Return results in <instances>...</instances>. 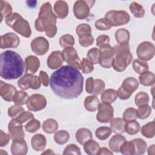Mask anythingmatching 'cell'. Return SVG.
Masks as SVG:
<instances>
[{
  "label": "cell",
  "instance_id": "obj_1",
  "mask_svg": "<svg viewBox=\"0 0 155 155\" xmlns=\"http://www.w3.org/2000/svg\"><path fill=\"white\" fill-rule=\"evenodd\" d=\"M49 84L59 97L73 99L83 91L84 78L79 70L68 65H64L51 74Z\"/></svg>",
  "mask_w": 155,
  "mask_h": 155
},
{
  "label": "cell",
  "instance_id": "obj_2",
  "mask_svg": "<svg viewBox=\"0 0 155 155\" xmlns=\"http://www.w3.org/2000/svg\"><path fill=\"white\" fill-rule=\"evenodd\" d=\"M25 68L21 56L12 50H6L0 55V75L4 79L12 80L20 78Z\"/></svg>",
  "mask_w": 155,
  "mask_h": 155
},
{
  "label": "cell",
  "instance_id": "obj_3",
  "mask_svg": "<svg viewBox=\"0 0 155 155\" xmlns=\"http://www.w3.org/2000/svg\"><path fill=\"white\" fill-rule=\"evenodd\" d=\"M56 15L53 13L52 7L49 2L42 5L38 14V18L35 22V27L36 31L45 32L48 38H53L58 30L56 27Z\"/></svg>",
  "mask_w": 155,
  "mask_h": 155
},
{
  "label": "cell",
  "instance_id": "obj_4",
  "mask_svg": "<svg viewBox=\"0 0 155 155\" xmlns=\"http://www.w3.org/2000/svg\"><path fill=\"white\" fill-rule=\"evenodd\" d=\"M114 58L112 67L118 71H124L130 64L133 59V54L130 51L129 44L117 45L113 47Z\"/></svg>",
  "mask_w": 155,
  "mask_h": 155
},
{
  "label": "cell",
  "instance_id": "obj_5",
  "mask_svg": "<svg viewBox=\"0 0 155 155\" xmlns=\"http://www.w3.org/2000/svg\"><path fill=\"white\" fill-rule=\"evenodd\" d=\"M5 21L8 27L21 36L25 38H29L31 36V30L28 22L19 13H13Z\"/></svg>",
  "mask_w": 155,
  "mask_h": 155
},
{
  "label": "cell",
  "instance_id": "obj_6",
  "mask_svg": "<svg viewBox=\"0 0 155 155\" xmlns=\"http://www.w3.org/2000/svg\"><path fill=\"white\" fill-rule=\"evenodd\" d=\"M105 18L108 19L114 27L126 24L130 20L129 14L124 10H110L105 13Z\"/></svg>",
  "mask_w": 155,
  "mask_h": 155
},
{
  "label": "cell",
  "instance_id": "obj_7",
  "mask_svg": "<svg viewBox=\"0 0 155 155\" xmlns=\"http://www.w3.org/2000/svg\"><path fill=\"white\" fill-rule=\"evenodd\" d=\"M94 2V1H76L73 5L74 16L78 19L87 18L90 14V8L93 7Z\"/></svg>",
  "mask_w": 155,
  "mask_h": 155
},
{
  "label": "cell",
  "instance_id": "obj_8",
  "mask_svg": "<svg viewBox=\"0 0 155 155\" xmlns=\"http://www.w3.org/2000/svg\"><path fill=\"white\" fill-rule=\"evenodd\" d=\"M41 84L39 76L30 73H26L18 81V86L22 90H37L41 87Z\"/></svg>",
  "mask_w": 155,
  "mask_h": 155
},
{
  "label": "cell",
  "instance_id": "obj_9",
  "mask_svg": "<svg viewBox=\"0 0 155 155\" xmlns=\"http://www.w3.org/2000/svg\"><path fill=\"white\" fill-rule=\"evenodd\" d=\"M136 53L139 59L145 62L150 61L154 56L155 47L149 41L142 42L137 46Z\"/></svg>",
  "mask_w": 155,
  "mask_h": 155
},
{
  "label": "cell",
  "instance_id": "obj_10",
  "mask_svg": "<svg viewBox=\"0 0 155 155\" xmlns=\"http://www.w3.org/2000/svg\"><path fill=\"white\" fill-rule=\"evenodd\" d=\"M64 61H65L68 65L81 70V61L78 54L76 49L73 47H68L64 48L62 51Z\"/></svg>",
  "mask_w": 155,
  "mask_h": 155
},
{
  "label": "cell",
  "instance_id": "obj_11",
  "mask_svg": "<svg viewBox=\"0 0 155 155\" xmlns=\"http://www.w3.org/2000/svg\"><path fill=\"white\" fill-rule=\"evenodd\" d=\"M99 64L104 68H110L112 66L114 58L113 47L109 44L104 45L99 48Z\"/></svg>",
  "mask_w": 155,
  "mask_h": 155
},
{
  "label": "cell",
  "instance_id": "obj_12",
  "mask_svg": "<svg viewBox=\"0 0 155 155\" xmlns=\"http://www.w3.org/2000/svg\"><path fill=\"white\" fill-rule=\"evenodd\" d=\"M27 107L30 111H38L43 110L47 105V100L44 96L35 93L28 97L26 103Z\"/></svg>",
  "mask_w": 155,
  "mask_h": 155
},
{
  "label": "cell",
  "instance_id": "obj_13",
  "mask_svg": "<svg viewBox=\"0 0 155 155\" xmlns=\"http://www.w3.org/2000/svg\"><path fill=\"white\" fill-rule=\"evenodd\" d=\"M96 114V119L101 123H108L113 117L114 110L113 107L107 103L100 104Z\"/></svg>",
  "mask_w": 155,
  "mask_h": 155
},
{
  "label": "cell",
  "instance_id": "obj_14",
  "mask_svg": "<svg viewBox=\"0 0 155 155\" xmlns=\"http://www.w3.org/2000/svg\"><path fill=\"white\" fill-rule=\"evenodd\" d=\"M49 42L42 36L35 38L31 42V48L33 52L39 56L45 54L49 50Z\"/></svg>",
  "mask_w": 155,
  "mask_h": 155
},
{
  "label": "cell",
  "instance_id": "obj_15",
  "mask_svg": "<svg viewBox=\"0 0 155 155\" xmlns=\"http://www.w3.org/2000/svg\"><path fill=\"white\" fill-rule=\"evenodd\" d=\"M8 134L12 140L24 139L25 137L22 124L17 122L15 118L12 119L8 123Z\"/></svg>",
  "mask_w": 155,
  "mask_h": 155
},
{
  "label": "cell",
  "instance_id": "obj_16",
  "mask_svg": "<svg viewBox=\"0 0 155 155\" xmlns=\"http://www.w3.org/2000/svg\"><path fill=\"white\" fill-rule=\"evenodd\" d=\"M20 44L18 36L13 32L7 33L1 36V48H16Z\"/></svg>",
  "mask_w": 155,
  "mask_h": 155
},
{
  "label": "cell",
  "instance_id": "obj_17",
  "mask_svg": "<svg viewBox=\"0 0 155 155\" xmlns=\"http://www.w3.org/2000/svg\"><path fill=\"white\" fill-rule=\"evenodd\" d=\"M16 91V88L13 85L0 81V94L4 100L8 102L12 101Z\"/></svg>",
  "mask_w": 155,
  "mask_h": 155
},
{
  "label": "cell",
  "instance_id": "obj_18",
  "mask_svg": "<svg viewBox=\"0 0 155 155\" xmlns=\"http://www.w3.org/2000/svg\"><path fill=\"white\" fill-rule=\"evenodd\" d=\"M64 59L61 51H54L48 56L47 60V64L50 69H56L61 67Z\"/></svg>",
  "mask_w": 155,
  "mask_h": 155
},
{
  "label": "cell",
  "instance_id": "obj_19",
  "mask_svg": "<svg viewBox=\"0 0 155 155\" xmlns=\"http://www.w3.org/2000/svg\"><path fill=\"white\" fill-rule=\"evenodd\" d=\"M10 150L13 155H25L28 152V147L24 139L13 140Z\"/></svg>",
  "mask_w": 155,
  "mask_h": 155
},
{
  "label": "cell",
  "instance_id": "obj_20",
  "mask_svg": "<svg viewBox=\"0 0 155 155\" xmlns=\"http://www.w3.org/2000/svg\"><path fill=\"white\" fill-rule=\"evenodd\" d=\"M25 73L30 74L35 73L40 67L39 59L35 56H28L25 59Z\"/></svg>",
  "mask_w": 155,
  "mask_h": 155
},
{
  "label": "cell",
  "instance_id": "obj_21",
  "mask_svg": "<svg viewBox=\"0 0 155 155\" xmlns=\"http://www.w3.org/2000/svg\"><path fill=\"white\" fill-rule=\"evenodd\" d=\"M53 9L56 17L59 19L66 18L68 14V5L64 1L59 0L56 1Z\"/></svg>",
  "mask_w": 155,
  "mask_h": 155
},
{
  "label": "cell",
  "instance_id": "obj_22",
  "mask_svg": "<svg viewBox=\"0 0 155 155\" xmlns=\"http://www.w3.org/2000/svg\"><path fill=\"white\" fill-rule=\"evenodd\" d=\"M31 145L34 150L36 151H43L47 145V139L43 134H36L31 137Z\"/></svg>",
  "mask_w": 155,
  "mask_h": 155
},
{
  "label": "cell",
  "instance_id": "obj_23",
  "mask_svg": "<svg viewBox=\"0 0 155 155\" xmlns=\"http://www.w3.org/2000/svg\"><path fill=\"white\" fill-rule=\"evenodd\" d=\"M138 81L133 77H128L125 79L122 82L121 88L129 94L131 95L139 87Z\"/></svg>",
  "mask_w": 155,
  "mask_h": 155
},
{
  "label": "cell",
  "instance_id": "obj_24",
  "mask_svg": "<svg viewBox=\"0 0 155 155\" xmlns=\"http://www.w3.org/2000/svg\"><path fill=\"white\" fill-rule=\"evenodd\" d=\"M126 140V138L121 134H118L113 136L108 142V145L111 151L119 153L121 145Z\"/></svg>",
  "mask_w": 155,
  "mask_h": 155
},
{
  "label": "cell",
  "instance_id": "obj_25",
  "mask_svg": "<svg viewBox=\"0 0 155 155\" xmlns=\"http://www.w3.org/2000/svg\"><path fill=\"white\" fill-rule=\"evenodd\" d=\"M100 105V101L96 95L88 96L84 100L85 108L90 112L96 111Z\"/></svg>",
  "mask_w": 155,
  "mask_h": 155
},
{
  "label": "cell",
  "instance_id": "obj_26",
  "mask_svg": "<svg viewBox=\"0 0 155 155\" xmlns=\"http://www.w3.org/2000/svg\"><path fill=\"white\" fill-rule=\"evenodd\" d=\"M75 137L78 143L84 145L87 141L93 139V134L90 130L85 128H81L76 132Z\"/></svg>",
  "mask_w": 155,
  "mask_h": 155
},
{
  "label": "cell",
  "instance_id": "obj_27",
  "mask_svg": "<svg viewBox=\"0 0 155 155\" xmlns=\"http://www.w3.org/2000/svg\"><path fill=\"white\" fill-rule=\"evenodd\" d=\"M125 121L120 117L113 118L110 120V128L116 134H122L125 132Z\"/></svg>",
  "mask_w": 155,
  "mask_h": 155
},
{
  "label": "cell",
  "instance_id": "obj_28",
  "mask_svg": "<svg viewBox=\"0 0 155 155\" xmlns=\"http://www.w3.org/2000/svg\"><path fill=\"white\" fill-rule=\"evenodd\" d=\"M115 39L119 45L128 44L130 39V32L125 28H119L115 32Z\"/></svg>",
  "mask_w": 155,
  "mask_h": 155
},
{
  "label": "cell",
  "instance_id": "obj_29",
  "mask_svg": "<svg viewBox=\"0 0 155 155\" xmlns=\"http://www.w3.org/2000/svg\"><path fill=\"white\" fill-rule=\"evenodd\" d=\"M117 98V91L114 89L108 88L104 90L101 96V99L102 102L107 104H111L114 102Z\"/></svg>",
  "mask_w": 155,
  "mask_h": 155
},
{
  "label": "cell",
  "instance_id": "obj_30",
  "mask_svg": "<svg viewBox=\"0 0 155 155\" xmlns=\"http://www.w3.org/2000/svg\"><path fill=\"white\" fill-rule=\"evenodd\" d=\"M84 149L87 154L96 155L97 154L100 147L97 142L91 139L84 144Z\"/></svg>",
  "mask_w": 155,
  "mask_h": 155
},
{
  "label": "cell",
  "instance_id": "obj_31",
  "mask_svg": "<svg viewBox=\"0 0 155 155\" xmlns=\"http://www.w3.org/2000/svg\"><path fill=\"white\" fill-rule=\"evenodd\" d=\"M58 129V124L55 119L50 118L44 121L42 124V130L48 134L56 133Z\"/></svg>",
  "mask_w": 155,
  "mask_h": 155
},
{
  "label": "cell",
  "instance_id": "obj_32",
  "mask_svg": "<svg viewBox=\"0 0 155 155\" xmlns=\"http://www.w3.org/2000/svg\"><path fill=\"white\" fill-rule=\"evenodd\" d=\"M140 83L143 86H151L155 82V75L151 71H147L141 74L139 77Z\"/></svg>",
  "mask_w": 155,
  "mask_h": 155
},
{
  "label": "cell",
  "instance_id": "obj_33",
  "mask_svg": "<svg viewBox=\"0 0 155 155\" xmlns=\"http://www.w3.org/2000/svg\"><path fill=\"white\" fill-rule=\"evenodd\" d=\"M0 9H1V22L4 18L5 20L9 18L13 14V8L11 5L7 1H0Z\"/></svg>",
  "mask_w": 155,
  "mask_h": 155
},
{
  "label": "cell",
  "instance_id": "obj_34",
  "mask_svg": "<svg viewBox=\"0 0 155 155\" xmlns=\"http://www.w3.org/2000/svg\"><path fill=\"white\" fill-rule=\"evenodd\" d=\"M132 67L134 71L140 74L148 71L149 69L148 64L145 61H143L139 59H136L133 61Z\"/></svg>",
  "mask_w": 155,
  "mask_h": 155
},
{
  "label": "cell",
  "instance_id": "obj_35",
  "mask_svg": "<svg viewBox=\"0 0 155 155\" xmlns=\"http://www.w3.org/2000/svg\"><path fill=\"white\" fill-rule=\"evenodd\" d=\"M140 126L136 120H133L125 122V132L130 135H134L139 132Z\"/></svg>",
  "mask_w": 155,
  "mask_h": 155
},
{
  "label": "cell",
  "instance_id": "obj_36",
  "mask_svg": "<svg viewBox=\"0 0 155 155\" xmlns=\"http://www.w3.org/2000/svg\"><path fill=\"white\" fill-rule=\"evenodd\" d=\"M142 134L147 138H153L155 135V122L152 121L143 125L140 130Z\"/></svg>",
  "mask_w": 155,
  "mask_h": 155
},
{
  "label": "cell",
  "instance_id": "obj_37",
  "mask_svg": "<svg viewBox=\"0 0 155 155\" xmlns=\"http://www.w3.org/2000/svg\"><path fill=\"white\" fill-rule=\"evenodd\" d=\"M129 9L131 13L136 18H141L145 15V10L143 6L136 2H131L129 5Z\"/></svg>",
  "mask_w": 155,
  "mask_h": 155
},
{
  "label": "cell",
  "instance_id": "obj_38",
  "mask_svg": "<svg viewBox=\"0 0 155 155\" xmlns=\"http://www.w3.org/2000/svg\"><path fill=\"white\" fill-rule=\"evenodd\" d=\"M70 139V134L65 130H59L56 131L54 136L55 142L59 145L66 143Z\"/></svg>",
  "mask_w": 155,
  "mask_h": 155
},
{
  "label": "cell",
  "instance_id": "obj_39",
  "mask_svg": "<svg viewBox=\"0 0 155 155\" xmlns=\"http://www.w3.org/2000/svg\"><path fill=\"white\" fill-rule=\"evenodd\" d=\"M132 142L135 147V154H142L145 153L147 144L144 140L140 138H136L132 140Z\"/></svg>",
  "mask_w": 155,
  "mask_h": 155
},
{
  "label": "cell",
  "instance_id": "obj_40",
  "mask_svg": "<svg viewBox=\"0 0 155 155\" xmlns=\"http://www.w3.org/2000/svg\"><path fill=\"white\" fill-rule=\"evenodd\" d=\"M119 152L125 155L135 154V147L132 140L124 142L120 148Z\"/></svg>",
  "mask_w": 155,
  "mask_h": 155
},
{
  "label": "cell",
  "instance_id": "obj_41",
  "mask_svg": "<svg viewBox=\"0 0 155 155\" xmlns=\"http://www.w3.org/2000/svg\"><path fill=\"white\" fill-rule=\"evenodd\" d=\"M28 99V94L24 91H17L13 97V102L16 105H22L27 103V101Z\"/></svg>",
  "mask_w": 155,
  "mask_h": 155
},
{
  "label": "cell",
  "instance_id": "obj_42",
  "mask_svg": "<svg viewBox=\"0 0 155 155\" xmlns=\"http://www.w3.org/2000/svg\"><path fill=\"white\" fill-rule=\"evenodd\" d=\"M94 26L97 30L102 31L108 30L111 29L112 27H113L112 23L105 18L97 19L94 23Z\"/></svg>",
  "mask_w": 155,
  "mask_h": 155
},
{
  "label": "cell",
  "instance_id": "obj_43",
  "mask_svg": "<svg viewBox=\"0 0 155 155\" xmlns=\"http://www.w3.org/2000/svg\"><path fill=\"white\" fill-rule=\"evenodd\" d=\"M111 132L112 131L110 128L107 127H101L96 129L95 135L97 139L104 140L109 137Z\"/></svg>",
  "mask_w": 155,
  "mask_h": 155
},
{
  "label": "cell",
  "instance_id": "obj_44",
  "mask_svg": "<svg viewBox=\"0 0 155 155\" xmlns=\"http://www.w3.org/2000/svg\"><path fill=\"white\" fill-rule=\"evenodd\" d=\"M149 101V96L147 93L144 91L139 92L136 94L134 97V102L137 107L148 104Z\"/></svg>",
  "mask_w": 155,
  "mask_h": 155
},
{
  "label": "cell",
  "instance_id": "obj_45",
  "mask_svg": "<svg viewBox=\"0 0 155 155\" xmlns=\"http://www.w3.org/2000/svg\"><path fill=\"white\" fill-rule=\"evenodd\" d=\"M137 118L140 119H145L148 118L151 113V108L148 104L143 105L138 107L137 110Z\"/></svg>",
  "mask_w": 155,
  "mask_h": 155
},
{
  "label": "cell",
  "instance_id": "obj_46",
  "mask_svg": "<svg viewBox=\"0 0 155 155\" xmlns=\"http://www.w3.org/2000/svg\"><path fill=\"white\" fill-rule=\"evenodd\" d=\"M59 44L62 47H73L74 45V37L70 34H65L59 38Z\"/></svg>",
  "mask_w": 155,
  "mask_h": 155
},
{
  "label": "cell",
  "instance_id": "obj_47",
  "mask_svg": "<svg viewBox=\"0 0 155 155\" xmlns=\"http://www.w3.org/2000/svg\"><path fill=\"white\" fill-rule=\"evenodd\" d=\"M137 118V109L134 108L129 107L127 108L123 113V119L125 122L133 120H136Z\"/></svg>",
  "mask_w": 155,
  "mask_h": 155
},
{
  "label": "cell",
  "instance_id": "obj_48",
  "mask_svg": "<svg viewBox=\"0 0 155 155\" xmlns=\"http://www.w3.org/2000/svg\"><path fill=\"white\" fill-rule=\"evenodd\" d=\"M41 127L40 122L35 119V118L28 121V122L25 125V129L27 131L30 133H34L36 132Z\"/></svg>",
  "mask_w": 155,
  "mask_h": 155
},
{
  "label": "cell",
  "instance_id": "obj_49",
  "mask_svg": "<svg viewBox=\"0 0 155 155\" xmlns=\"http://www.w3.org/2000/svg\"><path fill=\"white\" fill-rule=\"evenodd\" d=\"M88 59L93 64H99V50L98 48L94 47L88 50L87 54Z\"/></svg>",
  "mask_w": 155,
  "mask_h": 155
},
{
  "label": "cell",
  "instance_id": "obj_50",
  "mask_svg": "<svg viewBox=\"0 0 155 155\" xmlns=\"http://www.w3.org/2000/svg\"><path fill=\"white\" fill-rule=\"evenodd\" d=\"M105 84L104 81L100 79H94V88L92 94L96 96L102 94L105 90Z\"/></svg>",
  "mask_w": 155,
  "mask_h": 155
},
{
  "label": "cell",
  "instance_id": "obj_51",
  "mask_svg": "<svg viewBox=\"0 0 155 155\" xmlns=\"http://www.w3.org/2000/svg\"><path fill=\"white\" fill-rule=\"evenodd\" d=\"M94 41V39L91 34H85L79 38V43L83 47H87L91 45Z\"/></svg>",
  "mask_w": 155,
  "mask_h": 155
},
{
  "label": "cell",
  "instance_id": "obj_52",
  "mask_svg": "<svg viewBox=\"0 0 155 155\" xmlns=\"http://www.w3.org/2000/svg\"><path fill=\"white\" fill-rule=\"evenodd\" d=\"M81 68L83 73L88 74L94 70V65L87 58H83L81 63Z\"/></svg>",
  "mask_w": 155,
  "mask_h": 155
},
{
  "label": "cell",
  "instance_id": "obj_53",
  "mask_svg": "<svg viewBox=\"0 0 155 155\" xmlns=\"http://www.w3.org/2000/svg\"><path fill=\"white\" fill-rule=\"evenodd\" d=\"M24 111V109L21 105H14L8 109V115L10 117L15 118Z\"/></svg>",
  "mask_w": 155,
  "mask_h": 155
},
{
  "label": "cell",
  "instance_id": "obj_54",
  "mask_svg": "<svg viewBox=\"0 0 155 155\" xmlns=\"http://www.w3.org/2000/svg\"><path fill=\"white\" fill-rule=\"evenodd\" d=\"M76 33L79 36L91 33V28L89 24H81L77 26L76 28Z\"/></svg>",
  "mask_w": 155,
  "mask_h": 155
},
{
  "label": "cell",
  "instance_id": "obj_55",
  "mask_svg": "<svg viewBox=\"0 0 155 155\" xmlns=\"http://www.w3.org/2000/svg\"><path fill=\"white\" fill-rule=\"evenodd\" d=\"M15 119L17 120V122L21 124H23L26 122L30 121L31 119H34V116L33 113H31V112L24 111L21 114H20L18 117H15Z\"/></svg>",
  "mask_w": 155,
  "mask_h": 155
},
{
  "label": "cell",
  "instance_id": "obj_56",
  "mask_svg": "<svg viewBox=\"0 0 155 155\" xmlns=\"http://www.w3.org/2000/svg\"><path fill=\"white\" fill-rule=\"evenodd\" d=\"M63 154H76L81 155L80 148L76 144H69L64 149Z\"/></svg>",
  "mask_w": 155,
  "mask_h": 155
},
{
  "label": "cell",
  "instance_id": "obj_57",
  "mask_svg": "<svg viewBox=\"0 0 155 155\" xmlns=\"http://www.w3.org/2000/svg\"><path fill=\"white\" fill-rule=\"evenodd\" d=\"M110 43V38L108 35H102L99 36L96 39V45L101 47L104 45H108Z\"/></svg>",
  "mask_w": 155,
  "mask_h": 155
},
{
  "label": "cell",
  "instance_id": "obj_58",
  "mask_svg": "<svg viewBox=\"0 0 155 155\" xmlns=\"http://www.w3.org/2000/svg\"><path fill=\"white\" fill-rule=\"evenodd\" d=\"M10 139L9 134L4 133L2 130L0 131V147H2L8 144Z\"/></svg>",
  "mask_w": 155,
  "mask_h": 155
},
{
  "label": "cell",
  "instance_id": "obj_59",
  "mask_svg": "<svg viewBox=\"0 0 155 155\" xmlns=\"http://www.w3.org/2000/svg\"><path fill=\"white\" fill-rule=\"evenodd\" d=\"M39 80L41 81V83L45 87H47L48 84H50V79L48 77V75L45 71H40L39 73Z\"/></svg>",
  "mask_w": 155,
  "mask_h": 155
},
{
  "label": "cell",
  "instance_id": "obj_60",
  "mask_svg": "<svg viewBox=\"0 0 155 155\" xmlns=\"http://www.w3.org/2000/svg\"><path fill=\"white\" fill-rule=\"evenodd\" d=\"M94 88V79L93 77L88 78L85 82V90L89 94H92Z\"/></svg>",
  "mask_w": 155,
  "mask_h": 155
},
{
  "label": "cell",
  "instance_id": "obj_61",
  "mask_svg": "<svg viewBox=\"0 0 155 155\" xmlns=\"http://www.w3.org/2000/svg\"><path fill=\"white\" fill-rule=\"evenodd\" d=\"M97 155H102V154H105V155H113V153L111 151L109 150L107 148L105 147H102V148H100L97 154Z\"/></svg>",
  "mask_w": 155,
  "mask_h": 155
},
{
  "label": "cell",
  "instance_id": "obj_62",
  "mask_svg": "<svg viewBox=\"0 0 155 155\" xmlns=\"http://www.w3.org/2000/svg\"><path fill=\"white\" fill-rule=\"evenodd\" d=\"M148 154L149 155H154L155 154V145H151L148 150Z\"/></svg>",
  "mask_w": 155,
  "mask_h": 155
},
{
  "label": "cell",
  "instance_id": "obj_63",
  "mask_svg": "<svg viewBox=\"0 0 155 155\" xmlns=\"http://www.w3.org/2000/svg\"><path fill=\"white\" fill-rule=\"evenodd\" d=\"M54 154V152L51 149H47L42 153V154Z\"/></svg>",
  "mask_w": 155,
  "mask_h": 155
}]
</instances>
